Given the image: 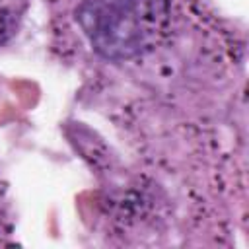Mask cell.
Here are the masks:
<instances>
[{
	"instance_id": "1",
	"label": "cell",
	"mask_w": 249,
	"mask_h": 249,
	"mask_svg": "<svg viewBox=\"0 0 249 249\" xmlns=\"http://www.w3.org/2000/svg\"><path fill=\"white\" fill-rule=\"evenodd\" d=\"M76 19L93 51L113 62L142 54L167 23L124 0H84L76 10Z\"/></svg>"
},
{
	"instance_id": "2",
	"label": "cell",
	"mask_w": 249,
	"mask_h": 249,
	"mask_svg": "<svg viewBox=\"0 0 249 249\" xmlns=\"http://www.w3.org/2000/svg\"><path fill=\"white\" fill-rule=\"evenodd\" d=\"M6 33H8V16H6V12L0 8V41L4 39Z\"/></svg>"
}]
</instances>
